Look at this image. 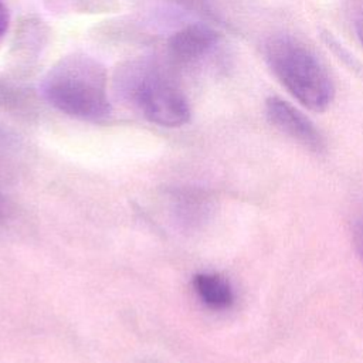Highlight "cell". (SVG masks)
Returning <instances> with one entry per match:
<instances>
[{
  "label": "cell",
  "mask_w": 363,
  "mask_h": 363,
  "mask_svg": "<svg viewBox=\"0 0 363 363\" xmlns=\"http://www.w3.org/2000/svg\"><path fill=\"white\" fill-rule=\"evenodd\" d=\"M265 112L268 121L282 133L315 153L325 150V139L318 128L286 101L279 96L267 98Z\"/></svg>",
  "instance_id": "cell-4"
},
{
  "label": "cell",
  "mask_w": 363,
  "mask_h": 363,
  "mask_svg": "<svg viewBox=\"0 0 363 363\" xmlns=\"http://www.w3.org/2000/svg\"><path fill=\"white\" fill-rule=\"evenodd\" d=\"M357 247H359V251L363 257V223L360 225V230L357 231Z\"/></svg>",
  "instance_id": "cell-9"
},
{
  "label": "cell",
  "mask_w": 363,
  "mask_h": 363,
  "mask_svg": "<svg viewBox=\"0 0 363 363\" xmlns=\"http://www.w3.org/2000/svg\"><path fill=\"white\" fill-rule=\"evenodd\" d=\"M142 113L153 123L177 128L189 122L190 106L182 91L159 74H147L135 88Z\"/></svg>",
  "instance_id": "cell-3"
},
{
  "label": "cell",
  "mask_w": 363,
  "mask_h": 363,
  "mask_svg": "<svg viewBox=\"0 0 363 363\" xmlns=\"http://www.w3.org/2000/svg\"><path fill=\"white\" fill-rule=\"evenodd\" d=\"M265 60L286 91L305 108L323 112L335 96L333 82L315 52L291 35L271 37Z\"/></svg>",
  "instance_id": "cell-2"
},
{
  "label": "cell",
  "mask_w": 363,
  "mask_h": 363,
  "mask_svg": "<svg viewBox=\"0 0 363 363\" xmlns=\"http://www.w3.org/2000/svg\"><path fill=\"white\" fill-rule=\"evenodd\" d=\"M354 28H356L360 43L363 44V10H360L354 18Z\"/></svg>",
  "instance_id": "cell-8"
},
{
  "label": "cell",
  "mask_w": 363,
  "mask_h": 363,
  "mask_svg": "<svg viewBox=\"0 0 363 363\" xmlns=\"http://www.w3.org/2000/svg\"><path fill=\"white\" fill-rule=\"evenodd\" d=\"M193 286L201 302L211 309H225L234 301L230 282L218 274H197Z\"/></svg>",
  "instance_id": "cell-6"
},
{
  "label": "cell",
  "mask_w": 363,
  "mask_h": 363,
  "mask_svg": "<svg viewBox=\"0 0 363 363\" xmlns=\"http://www.w3.org/2000/svg\"><path fill=\"white\" fill-rule=\"evenodd\" d=\"M7 23H9V17H7V10L4 7V4L0 1V38L3 37V34L7 30Z\"/></svg>",
  "instance_id": "cell-7"
},
{
  "label": "cell",
  "mask_w": 363,
  "mask_h": 363,
  "mask_svg": "<svg viewBox=\"0 0 363 363\" xmlns=\"http://www.w3.org/2000/svg\"><path fill=\"white\" fill-rule=\"evenodd\" d=\"M44 98L58 111L84 121H102L111 113L106 71L92 57L61 58L44 77Z\"/></svg>",
  "instance_id": "cell-1"
},
{
  "label": "cell",
  "mask_w": 363,
  "mask_h": 363,
  "mask_svg": "<svg viewBox=\"0 0 363 363\" xmlns=\"http://www.w3.org/2000/svg\"><path fill=\"white\" fill-rule=\"evenodd\" d=\"M218 41V33L200 23L186 26L169 38L172 55L182 61H193L204 55Z\"/></svg>",
  "instance_id": "cell-5"
},
{
  "label": "cell",
  "mask_w": 363,
  "mask_h": 363,
  "mask_svg": "<svg viewBox=\"0 0 363 363\" xmlns=\"http://www.w3.org/2000/svg\"><path fill=\"white\" fill-rule=\"evenodd\" d=\"M6 211H7V206H6V200L0 196V220L4 218L6 216Z\"/></svg>",
  "instance_id": "cell-10"
}]
</instances>
